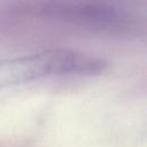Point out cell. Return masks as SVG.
Here are the masks:
<instances>
[{
  "label": "cell",
  "mask_w": 147,
  "mask_h": 147,
  "mask_svg": "<svg viewBox=\"0 0 147 147\" xmlns=\"http://www.w3.org/2000/svg\"><path fill=\"white\" fill-rule=\"evenodd\" d=\"M100 59L71 49H54L0 61V90L56 77L92 76L102 70Z\"/></svg>",
  "instance_id": "6da1fadb"
}]
</instances>
